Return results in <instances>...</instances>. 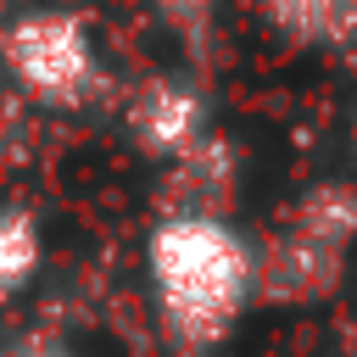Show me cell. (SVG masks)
Instances as JSON below:
<instances>
[{
  "label": "cell",
  "instance_id": "obj_9",
  "mask_svg": "<svg viewBox=\"0 0 357 357\" xmlns=\"http://www.w3.org/2000/svg\"><path fill=\"white\" fill-rule=\"evenodd\" d=\"M6 6H11V0H0V17H6Z\"/></svg>",
  "mask_w": 357,
  "mask_h": 357
},
{
  "label": "cell",
  "instance_id": "obj_5",
  "mask_svg": "<svg viewBox=\"0 0 357 357\" xmlns=\"http://www.w3.org/2000/svg\"><path fill=\"white\" fill-rule=\"evenodd\" d=\"M279 39L290 45H351L357 0H257Z\"/></svg>",
  "mask_w": 357,
  "mask_h": 357
},
{
  "label": "cell",
  "instance_id": "obj_6",
  "mask_svg": "<svg viewBox=\"0 0 357 357\" xmlns=\"http://www.w3.org/2000/svg\"><path fill=\"white\" fill-rule=\"evenodd\" d=\"M45 262V234L28 206H0V301L22 296Z\"/></svg>",
  "mask_w": 357,
  "mask_h": 357
},
{
  "label": "cell",
  "instance_id": "obj_3",
  "mask_svg": "<svg viewBox=\"0 0 357 357\" xmlns=\"http://www.w3.org/2000/svg\"><path fill=\"white\" fill-rule=\"evenodd\" d=\"M0 67L22 100L50 112H78L106 95V67L78 11H56V6L17 11L0 28Z\"/></svg>",
  "mask_w": 357,
  "mask_h": 357
},
{
  "label": "cell",
  "instance_id": "obj_7",
  "mask_svg": "<svg viewBox=\"0 0 357 357\" xmlns=\"http://www.w3.org/2000/svg\"><path fill=\"white\" fill-rule=\"evenodd\" d=\"M156 17L167 22V33H178L195 56L212 45V22H218V0H156Z\"/></svg>",
  "mask_w": 357,
  "mask_h": 357
},
{
  "label": "cell",
  "instance_id": "obj_2",
  "mask_svg": "<svg viewBox=\"0 0 357 357\" xmlns=\"http://www.w3.org/2000/svg\"><path fill=\"white\" fill-rule=\"evenodd\" d=\"M351 245H357V184L318 178L284 212L273 245L257 251V296L279 301V307L324 301L340 284Z\"/></svg>",
  "mask_w": 357,
  "mask_h": 357
},
{
  "label": "cell",
  "instance_id": "obj_4",
  "mask_svg": "<svg viewBox=\"0 0 357 357\" xmlns=\"http://www.w3.org/2000/svg\"><path fill=\"white\" fill-rule=\"evenodd\" d=\"M123 123H128L134 151L151 156V162H167V167H178V162L212 134L206 95H201V84L184 78V73H156V78H145V84L128 95Z\"/></svg>",
  "mask_w": 357,
  "mask_h": 357
},
{
  "label": "cell",
  "instance_id": "obj_8",
  "mask_svg": "<svg viewBox=\"0 0 357 357\" xmlns=\"http://www.w3.org/2000/svg\"><path fill=\"white\" fill-rule=\"evenodd\" d=\"M22 357H73V351H61V346H39V351H22Z\"/></svg>",
  "mask_w": 357,
  "mask_h": 357
},
{
  "label": "cell",
  "instance_id": "obj_1",
  "mask_svg": "<svg viewBox=\"0 0 357 357\" xmlns=\"http://www.w3.org/2000/svg\"><path fill=\"white\" fill-rule=\"evenodd\" d=\"M145 279L167 340L212 351L257 301V251L229 218L162 212L145 240Z\"/></svg>",
  "mask_w": 357,
  "mask_h": 357
}]
</instances>
